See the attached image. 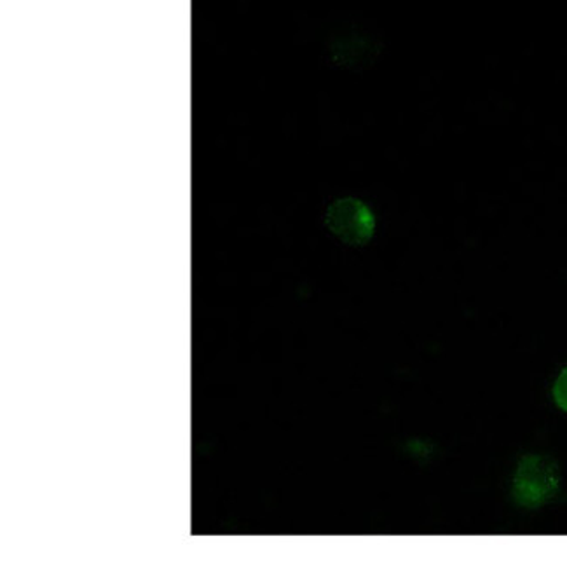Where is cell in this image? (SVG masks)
I'll return each mask as SVG.
<instances>
[{"mask_svg":"<svg viewBox=\"0 0 567 567\" xmlns=\"http://www.w3.org/2000/svg\"><path fill=\"white\" fill-rule=\"evenodd\" d=\"M560 475L550 457L527 456L518 463L514 477V496L523 506H539L559 491Z\"/></svg>","mask_w":567,"mask_h":567,"instance_id":"cell-1","label":"cell"},{"mask_svg":"<svg viewBox=\"0 0 567 567\" xmlns=\"http://www.w3.org/2000/svg\"><path fill=\"white\" fill-rule=\"evenodd\" d=\"M327 227L348 245H363L374 235L375 218L360 199L341 198L329 206Z\"/></svg>","mask_w":567,"mask_h":567,"instance_id":"cell-2","label":"cell"},{"mask_svg":"<svg viewBox=\"0 0 567 567\" xmlns=\"http://www.w3.org/2000/svg\"><path fill=\"white\" fill-rule=\"evenodd\" d=\"M554 400L563 411L567 412V367L560 372L554 384Z\"/></svg>","mask_w":567,"mask_h":567,"instance_id":"cell-3","label":"cell"}]
</instances>
